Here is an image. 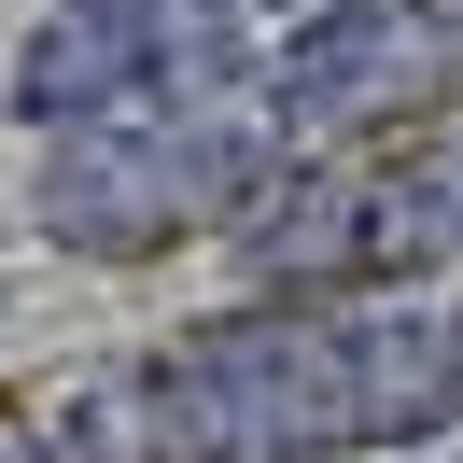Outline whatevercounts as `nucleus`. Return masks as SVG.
Instances as JSON below:
<instances>
[{"instance_id":"nucleus-7","label":"nucleus","mask_w":463,"mask_h":463,"mask_svg":"<svg viewBox=\"0 0 463 463\" xmlns=\"http://www.w3.org/2000/svg\"><path fill=\"white\" fill-rule=\"evenodd\" d=\"M0 463H43V407H0Z\"/></svg>"},{"instance_id":"nucleus-3","label":"nucleus","mask_w":463,"mask_h":463,"mask_svg":"<svg viewBox=\"0 0 463 463\" xmlns=\"http://www.w3.org/2000/svg\"><path fill=\"white\" fill-rule=\"evenodd\" d=\"M29 225L85 267H155V253H197L211 197H197V127L183 113H127V127H71L43 141L29 169Z\"/></svg>"},{"instance_id":"nucleus-1","label":"nucleus","mask_w":463,"mask_h":463,"mask_svg":"<svg viewBox=\"0 0 463 463\" xmlns=\"http://www.w3.org/2000/svg\"><path fill=\"white\" fill-rule=\"evenodd\" d=\"M183 393H197L211 463H365V449H421L463 421L449 379V323L407 295H253V309L169 337Z\"/></svg>"},{"instance_id":"nucleus-6","label":"nucleus","mask_w":463,"mask_h":463,"mask_svg":"<svg viewBox=\"0 0 463 463\" xmlns=\"http://www.w3.org/2000/svg\"><path fill=\"white\" fill-rule=\"evenodd\" d=\"M393 155H407V183H421V211H435V253L463 267V113L421 127V141H393Z\"/></svg>"},{"instance_id":"nucleus-2","label":"nucleus","mask_w":463,"mask_h":463,"mask_svg":"<svg viewBox=\"0 0 463 463\" xmlns=\"http://www.w3.org/2000/svg\"><path fill=\"white\" fill-rule=\"evenodd\" d=\"M253 99L295 155H393L463 113V0H295Z\"/></svg>"},{"instance_id":"nucleus-4","label":"nucleus","mask_w":463,"mask_h":463,"mask_svg":"<svg viewBox=\"0 0 463 463\" xmlns=\"http://www.w3.org/2000/svg\"><path fill=\"white\" fill-rule=\"evenodd\" d=\"M43 463H211L183 365L169 351H113L71 393H43Z\"/></svg>"},{"instance_id":"nucleus-5","label":"nucleus","mask_w":463,"mask_h":463,"mask_svg":"<svg viewBox=\"0 0 463 463\" xmlns=\"http://www.w3.org/2000/svg\"><path fill=\"white\" fill-rule=\"evenodd\" d=\"M0 113L29 127V141H71V127H127V113H155V85H141V57H127V29L99 14V0H57L43 29L14 43Z\"/></svg>"}]
</instances>
